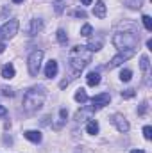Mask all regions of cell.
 <instances>
[{
	"mask_svg": "<svg viewBox=\"0 0 152 153\" xmlns=\"http://www.w3.org/2000/svg\"><path fill=\"white\" fill-rule=\"evenodd\" d=\"M23 135H25V139H29V141L34 143V144H39L41 139H43L41 132H38V130H27V132H23Z\"/></svg>",
	"mask_w": 152,
	"mask_h": 153,
	"instance_id": "11",
	"label": "cell"
},
{
	"mask_svg": "<svg viewBox=\"0 0 152 153\" xmlns=\"http://www.w3.org/2000/svg\"><path fill=\"white\" fill-rule=\"evenodd\" d=\"M127 5L131 9H140L143 5V0H127Z\"/></svg>",
	"mask_w": 152,
	"mask_h": 153,
	"instance_id": "23",
	"label": "cell"
},
{
	"mask_svg": "<svg viewBox=\"0 0 152 153\" xmlns=\"http://www.w3.org/2000/svg\"><path fill=\"white\" fill-rule=\"evenodd\" d=\"M5 52V45L4 43H0V53H4Z\"/></svg>",
	"mask_w": 152,
	"mask_h": 153,
	"instance_id": "31",
	"label": "cell"
},
{
	"mask_svg": "<svg viewBox=\"0 0 152 153\" xmlns=\"http://www.w3.org/2000/svg\"><path fill=\"white\" fill-rule=\"evenodd\" d=\"M13 2H14V4H22L23 0H13Z\"/></svg>",
	"mask_w": 152,
	"mask_h": 153,
	"instance_id": "35",
	"label": "cell"
},
{
	"mask_svg": "<svg viewBox=\"0 0 152 153\" xmlns=\"http://www.w3.org/2000/svg\"><path fill=\"white\" fill-rule=\"evenodd\" d=\"M57 71H59V66H57V61H54V59H50V61L47 62V66H45V76H47V78H54V76L57 75Z\"/></svg>",
	"mask_w": 152,
	"mask_h": 153,
	"instance_id": "10",
	"label": "cell"
},
{
	"mask_svg": "<svg viewBox=\"0 0 152 153\" xmlns=\"http://www.w3.org/2000/svg\"><path fill=\"white\" fill-rule=\"evenodd\" d=\"M41 29H43V20L41 18H32L29 22L27 29H25V34L27 36H36L38 32H41Z\"/></svg>",
	"mask_w": 152,
	"mask_h": 153,
	"instance_id": "9",
	"label": "cell"
},
{
	"mask_svg": "<svg viewBox=\"0 0 152 153\" xmlns=\"http://www.w3.org/2000/svg\"><path fill=\"white\" fill-rule=\"evenodd\" d=\"M74 98H75V102H79V103H86V102H88V94H86L84 89H79Z\"/></svg>",
	"mask_w": 152,
	"mask_h": 153,
	"instance_id": "16",
	"label": "cell"
},
{
	"mask_svg": "<svg viewBox=\"0 0 152 153\" xmlns=\"http://www.w3.org/2000/svg\"><path fill=\"white\" fill-rule=\"evenodd\" d=\"M140 68H141L145 73H149V70H150V62H149V57H147V55H141V59H140Z\"/></svg>",
	"mask_w": 152,
	"mask_h": 153,
	"instance_id": "17",
	"label": "cell"
},
{
	"mask_svg": "<svg viewBox=\"0 0 152 153\" xmlns=\"http://www.w3.org/2000/svg\"><path fill=\"white\" fill-rule=\"evenodd\" d=\"M136 93H134V89H125V91H122V98H125V100H129V98H132Z\"/></svg>",
	"mask_w": 152,
	"mask_h": 153,
	"instance_id": "26",
	"label": "cell"
},
{
	"mask_svg": "<svg viewBox=\"0 0 152 153\" xmlns=\"http://www.w3.org/2000/svg\"><path fill=\"white\" fill-rule=\"evenodd\" d=\"M136 55V50L134 48H127V50H120V53H116L113 59L109 61V64H108V70H113L116 66H120L122 62H125V61H129L131 57H134Z\"/></svg>",
	"mask_w": 152,
	"mask_h": 153,
	"instance_id": "5",
	"label": "cell"
},
{
	"mask_svg": "<svg viewBox=\"0 0 152 153\" xmlns=\"http://www.w3.org/2000/svg\"><path fill=\"white\" fill-rule=\"evenodd\" d=\"M86 82H88V85H91V87L99 85V84H100V73H99V71H90L88 76H86Z\"/></svg>",
	"mask_w": 152,
	"mask_h": 153,
	"instance_id": "13",
	"label": "cell"
},
{
	"mask_svg": "<svg viewBox=\"0 0 152 153\" xmlns=\"http://www.w3.org/2000/svg\"><path fill=\"white\" fill-rule=\"evenodd\" d=\"M14 73H16V70H14V66L9 62V64H4L2 66V76L4 78H7V80H11L13 76H14Z\"/></svg>",
	"mask_w": 152,
	"mask_h": 153,
	"instance_id": "14",
	"label": "cell"
},
{
	"mask_svg": "<svg viewBox=\"0 0 152 153\" xmlns=\"http://www.w3.org/2000/svg\"><path fill=\"white\" fill-rule=\"evenodd\" d=\"M106 13H108L106 4H104L102 0H99V2L95 4V7H93V14H95L97 18H106Z\"/></svg>",
	"mask_w": 152,
	"mask_h": 153,
	"instance_id": "12",
	"label": "cell"
},
{
	"mask_svg": "<svg viewBox=\"0 0 152 153\" xmlns=\"http://www.w3.org/2000/svg\"><path fill=\"white\" fill-rule=\"evenodd\" d=\"M131 153H145V152H143V150H132Z\"/></svg>",
	"mask_w": 152,
	"mask_h": 153,
	"instance_id": "34",
	"label": "cell"
},
{
	"mask_svg": "<svg viewBox=\"0 0 152 153\" xmlns=\"http://www.w3.org/2000/svg\"><path fill=\"white\" fill-rule=\"evenodd\" d=\"M41 61H43V50H32L29 59H27V68H29V75L36 76L41 70Z\"/></svg>",
	"mask_w": 152,
	"mask_h": 153,
	"instance_id": "4",
	"label": "cell"
},
{
	"mask_svg": "<svg viewBox=\"0 0 152 153\" xmlns=\"http://www.w3.org/2000/svg\"><path fill=\"white\" fill-rule=\"evenodd\" d=\"M111 123L116 126V130H118V132H122V134H127V132H129V128H131L129 121H127L122 114H113V116H111Z\"/></svg>",
	"mask_w": 152,
	"mask_h": 153,
	"instance_id": "8",
	"label": "cell"
},
{
	"mask_svg": "<svg viewBox=\"0 0 152 153\" xmlns=\"http://www.w3.org/2000/svg\"><path fill=\"white\" fill-rule=\"evenodd\" d=\"M93 34V27L90 25V23H84L82 25V29H81V36H84V38H90Z\"/></svg>",
	"mask_w": 152,
	"mask_h": 153,
	"instance_id": "18",
	"label": "cell"
},
{
	"mask_svg": "<svg viewBox=\"0 0 152 153\" xmlns=\"http://www.w3.org/2000/svg\"><path fill=\"white\" fill-rule=\"evenodd\" d=\"M56 36H57V41H59L61 45H66V43H68V36H66V32H65L63 29H59Z\"/></svg>",
	"mask_w": 152,
	"mask_h": 153,
	"instance_id": "21",
	"label": "cell"
},
{
	"mask_svg": "<svg viewBox=\"0 0 152 153\" xmlns=\"http://www.w3.org/2000/svg\"><path fill=\"white\" fill-rule=\"evenodd\" d=\"M45 96H47V93H45V87L43 85L31 87L23 94V109H25V112L32 114V112L39 111L43 107V103H45Z\"/></svg>",
	"mask_w": 152,
	"mask_h": 153,
	"instance_id": "2",
	"label": "cell"
},
{
	"mask_svg": "<svg viewBox=\"0 0 152 153\" xmlns=\"http://www.w3.org/2000/svg\"><path fill=\"white\" fill-rule=\"evenodd\" d=\"M86 132H88L90 135H97V134H99V123H97L95 119H90L88 125H86Z\"/></svg>",
	"mask_w": 152,
	"mask_h": 153,
	"instance_id": "15",
	"label": "cell"
},
{
	"mask_svg": "<svg viewBox=\"0 0 152 153\" xmlns=\"http://www.w3.org/2000/svg\"><path fill=\"white\" fill-rule=\"evenodd\" d=\"M91 112H93V109H86V111H79L75 114V119L77 121H82L84 117H90L91 116Z\"/></svg>",
	"mask_w": 152,
	"mask_h": 153,
	"instance_id": "19",
	"label": "cell"
},
{
	"mask_svg": "<svg viewBox=\"0 0 152 153\" xmlns=\"http://www.w3.org/2000/svg\"><path fill=\"white\" fill-rule=\"evenodd\" d=\"M109 102H111V94L109 93H100V94H97V96H93L91 98V109L93 111H99V109H104L106 105H109Z\"/></svg>",
	"mask_w": 152,
	"mask_h": 153,
	"instance_id": "7",
	"label": "cell"
},
{
	"mask_svg": "<svg viewBox=\"0 0 152 153\" xmlns=\"http://www.w3.org/2000/svg\"><path fill=\"white\" fill-rule=\"evenodd\" d=\"M100 48H102V41H100V39L91 41V43L88 45V50H90V52H97V50H100Z\"/></svg>",
	"mask_w": 152,
	"mask_h": 153,
	"instance_id": "20",
	"label": "cell"
},
{
	"mask_svg": "<svg viewBox=\"0 0 152 153\" xmlns=\"http://www.w3.org/2000/svg\"><path fill=\"white\" fill-rule=\"evenodd\" d=\"M132 78V71L131 70H122V73H120V80L122 82H129Z\"/></svg>",
	"mask_w": 152,
	"mask_h": 153,
	"instance_id": "22",
	"label": "cell"
},
{
	"mask_svg": "<svg viewBox=\"0 0 152 153\" xmlns=\"http://www.w3.org/2000/svg\"><path fill=\"white\" fill-rule=\"evenodd\" d=\"M81 2H82V5H90V4H91L93 0H81Z\"/></svg>",
	"mask_w": 152,
	"mask_h": 153,
	"instance_id": "32",
	"label": "cell"
},
{
	"mask_svg": "<svg viewBox=\"0 0 152 153\" xmlns=\"http://www.w3.org/2000/svg\"><path fill=\"white\" fill-rule=\"evenodd\" d=\"M68 61H70V68H72V75L75 78L90 62H91V52L88 50V46L77 45L70 50L68 53Z\"/></svg>",
	"mask_w": 152,
	"mask_h": 153,
	"instance_id": "1",
	"label": "cell"
},
{
	"mask_svg": "<svg viewBox=\"0 0 152 153\" xmlns=\"http://www.w3.org/2000/svg\"><path fill=\"white\" fill-rule=\"evenodd\" d=\"M5 116H7V109L4 105H0V117H5Z\"/></svg>",
	"mask_w": 152,
	"mask_h": 153,
	"instance_id": "30",
	"label": "cell"
},
{
	"mask_svg": "<svg viewBox=\"0 0 152 153\" xmlns=\"http://www.w3.org/2000/svg\"><path fill=\"white\" fill-rule=\"evenodd\" d=\"M147 48H149V50H152V39H149V41H147Z\"/></svg>",
	"mask_w": 152,
	"mask_h": 153,
	"instance_id": "33",
	"label": "cell"
},
{
	"mask_svg": "<svg viewBox=\"0 0 152 153\" xmlns=\"http://www.w3.org/2000/svg\"><path fill=\"white\" fill-rule=\"evenodd\" d=\"M0 93H2L4 96H14V91H13L11 87H2V89H0Z\"/></svg>",
	"mask_w": 152,
	"mask_h": 153,
	"instance_id": "27",
	"label": "cell"
},
{
	"mask_svg": "<svg viewBox=\"0 0 152 153\" xmlns=\"http://www.w3.org/2000/svg\"><path fill=\"white\" fill-rule=\"evenodd\" d=\"M74 14H75L77 18H86V11H82V9H79V11H75Z\"/></svg>",
	"mask_w": 152,
	"mask_h": 153,
	"instance_id": "29",
	"label": "cell"
},
{
	"mask_svg": "<svg viewBox=\"0 0 152 153\" xmlns=\"http://www.w3.org/2000/svg\"><path fill=\"white\" fill-rule=\"evenodd\" d=\"M147 109H149V103H147V102H143V103L140 105V109H138V114L143 116L145 112H147Z\"/></svg>",
	"mask_w": 152,
	"mask_h": 153,
	"instance_id": "28",
	"label": "cell"
},
{
	"mask_svg": "<svg viewBox=\"0 0 152 153\" xmlns=\"http://www.w3.org/2000/svg\"><path fill=\"white\" fill-rule=\"evenodd\" d=\"M143 137H145L147 141H150L152 139V126H149V125L143 126Z\"/></svg>",
	"mask_w": 152,
	"mask_h": 153,
	"instance_id": "25",
	"label": "cell"
},
{
	"mask_svg": "<svg viewBox=\"0 0 152 153\" xmlns=\"http://www.w3.org/2000/svg\"><path fill=\"white\" fill-rule=\"evenodd\" d=\"M18 27H20L18 20H16V18H11V20H9V22H5V23H4V27L0 29V30H2V36H4L5 39H11L16 32H18Z\"/></svg>",
	"mask_w": 152,
	"mask_h": 153,
	"instance_id": "6",
	"label": "cell"
},
{
	"mask_svg": "<svg viewBox=\"0 0 152 153\" xmlns=\"http://www.w3.org/2000/svg\"><path fill=\"white\" fill-rule=\"evenodd\" d=\"M141 22H143V25H145L147 30H152V18L149 16V14H145V16L141 18Z\"/></svg>",
	"mask_w": 152,
	"mask_h": 153,
	"instance_id": "24",
	"label": "cell"
},
{
	"mask_svg": "<svg viewBox=\"0 0 152 153\" xmlns=\"http://www.w3.org/2000/svg\"><path fill=\"white\" fill-rule=\"evenodd\" d=\"M140 38L134 32H118L113 36V45L118 50H127V48H134L138 45Z\"/></svg>",
	"mask_w": 152,
	"mask_h": 153,
	"instance_id": "3",
	"label": "cell"
}]
</instances>
